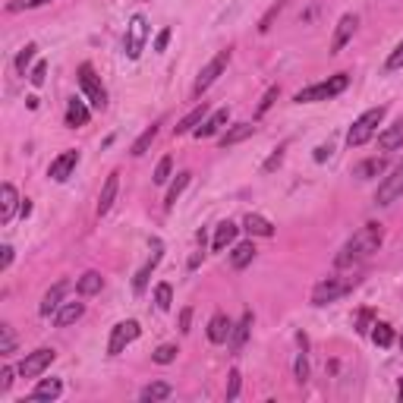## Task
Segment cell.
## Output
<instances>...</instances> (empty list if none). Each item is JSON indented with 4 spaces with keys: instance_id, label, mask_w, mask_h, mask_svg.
I'll use <instances>...</instances> for the list:
<instances>
[{
    "instance_id": "1",
    "label": "cell",
    "mask_w": 403,
    "mask_h": 403,
    "mask_svg": "<svg viewBox=\"0 0 403 403\" xmlns=\"http://www.w3.org/2000/svg\"><path fill=\"white\" fill-rule=\"evenodd\" d=\"M381 239H384L381 224H365L362 230L353 233V239H346L344 249L334 255V264H337V268H356V264L365 262L372 252H378Z\"/></svg>"
},
{
    "instance_id": "2",
    "label": "cell",
    "mask_w": 403,
    "mask_h": 403,
    "mask_svg": "<svg viewBox=\"0 0 403 403\" xmlns=\"http://www.w3.org/2000/svg\"><path fill=\"white\" fill-rule=\"evenodd\" d=\"M346 85H350V76H346V73H337V76H331V79L315 82V85H309V88H302V92H296L293 101H296V104H315V101H331V98H337V94L344 92Z\"/></svg>"
},
{
    "instance_id": "3",
    "label": "cell",
    "mask_w": 403,
    "mask_h": 403,
    "mask_svg": "<svg viewBox=\"0 0 403 403\" xmlns=\"http://www.w3.org/2000/svg\"><path fill=\"white\" fill-rule=\"evenodd\" d=\"M384 113H388L384 107H369L365 113H359V117L353 120L350 132H346V145H350V148H359V145L369 142V139L378 132V126H381Z\"/></svg>"
},
{
    "instance_id": "4",
    "label": "cell",
    "mask_w": 403,
    "mask_h": 403,
    "mask_svg": "<svg viewBox=\"0 0 403 403\" xmlns=\"http://www.w3.org/2000/svg\"><path fill=\"white\" fill-rule=\"evenodd\" d=\"M353 287H356L353 277H325V281H318L312 290V306H331L340 296L350 293Z\"/></svg>"
},
{
    "instance_id": "5",
    "label": "cell",
    "mask_w": 403,
    "mask_h": 403,
    "mask_svg": "<svg viewBox=\"0 0 403 403\" xmlns=\"http://www.w3.org/2000/svg\"><path fill=\"white\" fill-rule=\"evenodd\" d=\"M145 38H148V19H145L142 13H136V16L129 19V25H126V38H123V48H126V57H129V60H139V57H142Z\"/></svg>"
},
{
    "instance_id": "6",
    "label": "cell",
    "mask_w": 403,
    "mask_h": 403,
    "mask_svg": "<svg viewBox=\"0 0 403 403\" xmlns=\"http://www.w3.org/2000/svg\"><path fill=\"white\" fill-rule=\"evenodd\" d=\"M79 85H82V92H85L88 104L98 107V111H104L107 92H104V85H101V79H98V73H94L92 63H82V66H79Z\"/></svg>"
},
{
    "instance_id": "7",
    "label": "cell",
    "mask_w": 403,
    "mask_h": 403,
    "mask_svg": "<svg viewBox=\"0 0 403 403\" xmlns=\"http://www.w3.org/2000/svg\"><path fill=\"white\" fill-rule=\"evenodd\" d=\"M227 63H230V50H220L218 57H211V60L202 66V73H199V79H195V85H192V92L195 94H205L208 88L214 85V82L220 79V73L227 69Z\"/></svg>"
},
{
    "instance_id": "8",
    "label": "cell",
    "mask_w": 403,
    "mask_h": 403,
    "mask_svg": "<svg viewBox=\"0 0 403 403\" xmlns=\"http://www.w3.org/2000/svg\"><path fill=\"white\" fill-rule=\"evenodd\" d=\"M142 334V327H139V321H120V325L111 327V340H107V356H120V353L126 350V346L132 344V340Z\"/></svg>"
},
{
    "instance_id": "9",
    "label": "cell",
    "mask_w": 403,
    "mask_h": 403,
    "mask_svg": "<svg viewBox=\"0 0 403 403\" xmlns=\"http://www.w3.org/2000/svg\"><path fill=\"white\" fill-rule=\"evenodd\" d=\"M397 199H403V161L394 167V174L381 180L375 192V205H394Z\"/></svg>"
},
{
    "instance_id": "10",
    "label": "cell",
    "mask_w": 403,
    "mask_h": 403,
    "mask_svg": "<svg viewBox=\"0 0 403 403\" xmlns=\"http://www.w3.org/2000/svg\"><path fill=\"white\" fill-rule=\"evenodd\" d=\"M57 359V353L50 350V346H41V350H35V353H29V356L19 362V375L22 378H38L44 369H50V362Z\"/></svg>"
},
{
    "instance_id": "11",
    "label": "cell",
    "mask_w": 403,
    "mask_h": 403,
    "mask_svg": "<svg viewBox=\"0 0 403 403\" xmlns=\"http://www.w3.org/2000/svg\"><path fill=\"white\" fill-rule=\"evenodd\" d=\"M161 258H164V243H161V239H151V255H148V262H145L142 268L136 271V277H132V290H136V293H145L151 271L161 264Z\"/></svg>"
},
{
    "instance_id": "12",
    "label": "cell",
    "mask_w": 403,
    "mask_h": 403,
    "mask_svg": "<svg viewBox=\"0 0 403 403\" xmlns=\"http://www.w3.org/2000/svg\"><path fill=\"white\" fill-rule=\"evenodd\" d=\"M76 164H79V151H76V148L63 151V155H57L54 161H50L48 176H50V180H54V183L69 180V174H73V170H76Z\"/></svg>"
},
{
    "instance_id": "13",
    "label": "cell",
    "mask_w": 403,
    "mask_h": 403,
    "mask_svg": "<svg viewBox=\"0 0 403 403\" xmlns=\"http://www.w3.org/2000/svg\"><path fill=\"white\" fill-rule=\"evenodd\" d=\"M227 120H230V111H227V107H218L214 113H208V117L202 120V126L195 129V139H211V136H218V132L227 126Z\"/></svg>"
},
{
    "instance_id": "14",
    "label": "cell",
    "mask_w": 403,
    "mask_h": 403,
    "mask_svg": "<svg viewBox=\"0 0 403 403\" xmlns=\"http://www.w3.org/2000/svg\"><path fill=\"white\" fill-rule=\"evenodd\" d=\"M356 25H359L356 13H346V16H340L337 31H334V41H331V54H340V50L346 48V41H350V38H353V31H356Z\"/></svg>"
},
{
    "instance_id": "15",
    "label": "cell",
    "mask_w": 403,
    "mask_h": 403,
    "mask_svg": "<svg viewBox=\"0 0 403 403\" xmlns=\"http://www.w3.org/2000/svg\"><path fill=\"white\" fill-rule=\"evenodd\" d=\"M19 205H22V199H19L16 186H13V183H3V189H0V224H10Z\"/></svg>"
},
{
    "instance_id": "16",
    "label": "cell",
    "mask_w": 403,
    "mask_h": 403,
    "mask_svg": "<svg viewBox=\"0 0 403 403\" xmlns=\"http://www.w3.org/2000/svg\"><path fill=\"white\" fill-rule=\"evenodd\" d=\"M230 334H233V321L227 318L224 312L211 315V321H208V340H211V344H227Z\"/></svg>"
},
{
    "instance_id": "17",
    "label": "cell",
    "mask_w": 403,
    "mask_h": 403,
    "mask_svg": "<svg viewBox=\"0 0 403 403\" xmlns=\"http://www.w3.org/2000/svg\"><path fill=\"white\" fill-rule=\"evenodd\" d=\"M69 293V283L66 281H60V283H54V287L44 293V299H41V306H38V312L41 315H54L57 309L63 306V296Z\"/></svg>"
},
{
    "instance_id": "18",
    "label": "cell",
    "mask_w": 403,
    "mask_h": 403,
    "mask_svg": "<svg viewBox=\"0 0 403 403\" xmlns=\"http://www.w3.org/2000/svg\"><path fill=\"white\" fill-rule=\"evenodd\" d=\"M82 315H85V302H63V306L54 312V325L69 327V325H76Z\"/></svg>"
},
{
    "instance_id": "19",
    "label": "cell",
    "mask_w": 403,
    "mask_h": 403,
    "mask_svg": "<svg viewBox=\"0 0 403 403\" xmlns=\"http://www.w3.org/2000/svg\"><path fill=\"white\" fill-rule=\"evenodd\" d=\"M63 394V381L60 378H41V381L35 384V390L29 394V400H57V397Z\"/></svg>"
},
{
    "instance_id": "20",
    "label": "cell",
    "mask_w": 403,
    "mask_h": 403,
    "mask_svg": "<svg viewBox=\"0 0 403 403\" xmlns=\"http://www.w3.org/2000/svg\"><path fill=\"white\" fill-rule=\"evenodd\" d=\"M252 312H243V318L233 325V334H230V346H233V353H239L246 346V340H249V334H252Z\"/></svg>"
},
{
    "instance_id": "21",
    "label": "cell",
    "mask_w": 403,
    "mask_h": 403,
    "mask_svg": "<svg viewBox=\"0 0 403 403\" xmlns=\"http://www.w3.org/2000/svg\"><path fill=\"white\" fill-rule=\"evenodd\" d=\"M117 189H120V174H111L104 180V186H101V195H98V214H107L113 205V199H117Z\"/></svg>"
},
{
    "instance_id": "22",
    "label": "cell",
    "mask_w": 403,
    "mask_h": 403,
    "mask_svg": "<svg viewBox=\"0 0 403 403\" xmlns=\"http://www.w3.org/2000/svg\"><path fill=\"white\" fill-rule=\"evenodd\" d=\"M236 230H239V227L233 224V220H220V224H218V230H214L211 249H214V252H224L227 246H230L233 239H236Z\"/></svg>"
},
{
    "instance_id": "23",
    "label": "cell",
    "mask_w": 403,
    "mask_h": 403,
    "mask_svg": "<svg viewBox=\"0 0 403 403\" xmlns=\"http://www.w3.org/2000/svg\"><path fill=\"white\" fill-rule=\"evenodd\" d=\"M205 113H208V107H205V101H202V104L195 107L192 113H186V117H183L180 123L174 126V132H176V136H186V132H195V129L202 126V120H205Z\"/></svg>"
},
{
    "instance_id": "24",
    "label": "cell",
    "mask_w": 403,
    "mask_h": 403,
    "mask_svg": "<svg viewBox=\"0 0 403 403\" xmlns=\"http://www.w3.org/2000/svg\"><path fill=\"white\" fill-rule=\"evenodd\" d=\"M403 145V120H397L394 126H388V129L378 136V148L384 151H397Z\"/></svg>"
},
{
    "instance_id": "25",
    "label": "cell",
    "mask_w": 403,
    "mask_h": 403,
    "mask_svg": "<svg viewBox=\"0 0 403 403\" xmlns=\"http://www.w3.org/2000/svg\"><path fill=\"white\" fill-rule=\"evenodd\" d=\"M88 107H85V101H79V98H73L66 104V126H73V129H79V126H85L88 123Z\"/></svg>"
},
{
    "instance_id": "26",
    "label": "cell",
    "mask_w": 403,
    "mask_h": 403,
    "mask_svg": "<svg viewBox=\"0 0 403 403\" xmlns=\"http://www.w3.org/2000/svg\"><path fill=\"white\" fill-rule=\"evenodd\" d=\"M174 394V388H170L167 381H151L142 388V394H139V400L142 403H157V400H167V397Z\"/></svg>"
},
{
    "instance_id": "27",
    "label": "cell",
    "mask_w": 403,
    "mask_h": 403,
    "mask_svg": "<svg viewBox=\"0 0 403 403\" xmlns=\"http://www.w3.org/2000/svg\"><path fill=\"white\" fill-rule=\"evenodd\" d=\"M243 227L252 233V236H274V224L262 214H246L243 218Z\"/></svg>"
},
{
    "instance_id": "28",
    "label": "cell",
    "mask_w": 403,
    "mask_h": 403,
    "mask_svg": "<svg viewBox=\"0 0 403 403\" xmlns=\"http://www.w3.org/2000/svg\"><path fill=\"white\" fill-rule=\"evenodd\" d=\"M189 180H192V174H189V170H183V174H176V180L170 183L167 195H164V211H170V208L176 205V199H180V195H183V189L189 186Z\"/></svg>"
},
{
    "instance_id": "29",
    "label": "cell",
    "mask_w": 403,
    "mask_h": 403,
    "mask_svg": "<svg viewBox=\"0 0 403 403\" xmlns=\"http://www.w3.org/2000/svg\"><path fill=\"white\" fill-rule=\"evenodd\" d=\"M101 287H104V277H101L98 271H85V274L76 281L79 296H94V293H101Z\"/></svg>"
},
{
    "instance_id": "30",
    "label": "cell",
    "mask_w": 403,
    "mask_h": 403,
    "mask_svg": "<svg viewBox=\"0 0 403 403\" xmlns=\"http://www.w3.org/2000/svg\"><path fill=\"white\" fill-rule=\"evenodd\" d=\"M252 132H255V126H252V123H236V126H230V129L220 136V148H230V145L243 142V139H249Z\"/></svg>"
},
{
    "instance_id": "31",
    "label": "cell",
    "mask_w": 403,
    "mask_h": 403,
    "mask_svg": "<svg viewBox=\"0 0 403 403\" xmlns=\"http://www.w3.org/2000/svg\"><path fill=\"white\" fill-rule=\"evenodd\" d=\"M384 167H388L384 157H369V161H362V164L353 167V176H359V180H372V176H381Z\"/></svg>"
},
{
    "instance_id": "32",
    "label": "cell",
    "mask_w": 403,
    "mask_h": 403,
    "mask_svg": "<svg viewBox=\"0 0 403 403\" xmlns=\"http://www.w3.org/2000/svg\"><path fill=\"white\" fill-rule=\"evenodd\" d=\"M252 258H255V243H252V239L233 246V252H230V264H233V268H246Z\"/></svg>"
},
{
    "instance_id": "33",
    "label": "cell",
    "mask_w": 403,
    "mask_h": 403,
    "mask_svg": "<svg viewBox=\"0 0 403 403\" xmlns=\"http://www.w3.org/2000/svg\"><path fill=\"white\" fill-rule=\"evenodd\" d=\"M155 139H157V123H151L148 129H145L142 136H139L136 142H132V155H136V157H139V155H145V151H148V145L155 142Z\"/></svg>"
},
{
    "instance_id": "34",
    "label": "cell",
    "mask_w": 403,
    "mask_h": 403,
    "mask_svg": "<svg viewBox=\"0 0 403 403\" xmlns=\"http://www.w3.org/2000/svg\"><path fill=\"white\" fill-rule=\"evenodd\" d=\"M155 306L161 309V312H167V309L174 306V287H170V283H157L155 287Z\"/></svg>"
},
{
    "instance_id": "35",
    "label": "cell",
    "mask_w": 403,
    "mask_h": 403,
    "mask_svg": "<svg viewBox=\"0 0 403 403\" xmlns=\"http://www.w3.org/2000/svg\"><path fill=\"white\" fill-rule=\"evenodd\" d=\"M35 50H38V44H25V48L19 50V57H16V73H19V76H25L29 63L35 60Z\"/></svg>"
},
{
    "instance_id": "36",
    "label": "cell",
    "mask_w": 403,
    "mask_h": 403,
    "mask_svg": "<svg viewBox=\"0 0 403 403\" xmlns=\"http://www.w3.org/2000/svg\"><path fill=\"white\" fill-rule=\"evenodd\" d=\"M372 340H375L378 346H390L394 344V331H390V325H384V321H378L375 331H372Z\"/></svg>"
},
{
    "instance_id": "37",
    "label": "cell",
    "mask_w": 403,
    "mask_h": 403,
    "mask_svg": "<svg viewBox=\"0 0 403 403\" xmlns=\"http://www.w3.org/2000/svg\"><path fill=\"white\" fill-rule=\"evenodd\" d=\"M176 353H180V350H176L174 344H164V346H157V350H155V356H151V359H155L157 365H170V362H174V359H176Z\"/></svg>"
},
{
    "instance_id": "38",
    "label": "cell",
    "mask_w": 403,
    "mask_h": 403,
    "mask_svg": "<svg viewBox=\"0 0 403 403\" xmlns=\"http://www.w3.org/2000/svg\"><path fill=\"white\" fill-rule=\"evenodd\" d=\"M13 350H16V337H13V327H10V325H0V353H3V356H10Z\"/></svg>"
},
{
    "instance_id": "39",
    "label": "cell",
    "mask_w": 403,
    "mask_h": 403,
    "mask_svg": "<svg viewBox=\"0 0 403 403\" xmlns=\"http://www.w3.org/2000/svg\"><path fill=\"white\" fill-rule=\"evenodd\" d=\"M170 170H174V161H170V157H161V161H157V167H155V176H151V180H155L157 186H161V183H167V180H170Z\"/></svg>"
},
{
    "instance_id": "40",
    "label": "cell",
    "mask_w": 403,
    "mask_h": 403,
    "mask_svg": "<svg viewBox=\"0 0 403 403\" xmlns=\"http://www.w3.org/2000/svg\"><path fill=\"white\" fill-rule=\"evenodd\" d=\"M293 372H296V381H299V384H306V381H309V359H306V346H302V353L296 356Z\"/></svg>"
},
{
    "instance_id": "41",
    "label": "cell",
    "mask_w": 403,
    "mask_h": 403,
    "mask_svg": "<svg viewBox=\"0 0 403 403\" xmlns=\"http://www.w3.org/2000/svg\"><path fill=\"white\" fill-rule=\"evenodd\" d=\"M50 0H10L6 3V13H22V10H35V6H44Z\"/></svg>"
},
{
    "instance_id": "42",
    "label": "cell",
    "mask_w": 403,
    "mask_h": 403,
    "mask_svg": "<svg viewBox=\"0 0 403 403\" xmlns=\"http://www.w3.org/2000/svg\"><path fill=\"white\" fill-rule=\"evenodd\" d=\"M44 79H48V63L38 60L35 66H31V73H29V82H31L35 88H41V85H44Z\"/></svg>"
},
{
    "instance_id": "43",
    "label": "cell",
    "mask_w": 403,
    "mask_h": 403,
    "mask_svg": "<svg viewBox=\"0 0 403 403\" xmlns=\"http://www.w3.org/2000/svg\"><path fill=\"white\" fill-rule=\"evenodd\" d=\"M239 384H243V378H239V372L233 369L230 375H227V400H236L239 397Z\"/></svg>"
},
{
    "instance_id": "44",
    "label": "cell",
    "mask_w": 403,
    "mask_h": 403,
    "mask_svg": "<svg viewBox=\"0 0 403 403\" xmlns=\"http://www.w3.org/2000/svg\"><path fill=\"white\" fill-rule=\"evenodd\" d=\"M19 375V369H10V365H3L0 369V394H6L10 390V384H13V378Z\"/></svg>"
},
{
    "instance_id": "45",
    "label": "cell",
    "mask_w": 403,
    "mask_h": 403,
    "mask_svg": "<svg viewBox=\"0 0 403 403\" xmlns=\"http://www.w3.org/2000/svg\"><path fill=\"white\" fill-rule=\"evenodd\" d=\"M274 98H277V85H271L268 92H264V98H262V104H258V117H264V113L271 111V104H274Z\"/></svg>"
},
{
    "instance_id": "46",
    "label": "cell",
    "mask_w": 403,
    "mask_h": 403,
    "mask_svg": "<svg viewBox=\"0 0 403 403\" xmlns=\"http://www.w3.org/2000/svg\"><path fill=\"white\" fill-rule=\"evenodd\" d=\"M388 69H403V41L397 44L394 50H390V57H388Z\"/></svg>"
},
{
    "instance_id": "47",
    "label": "cell",
    "mask_w": 403,
    "mask_h": 403,
    "mask_svg": "<svg viewBox=\"0 0 403 403\" xmlns=\"http://www.w3.org/2000/svg\"><path fill=\"white\" fill-rule=\"evenodd\" d=\"M170 35H174V31H170V29H161V31H157V38H155V50H157V54H164V50H167Z\"/></svg>"
},
{
    "instance_id": "48",
    "label": "cell",
    "mask_w": 403,
    "mask_h": 403,
    "mask_svg": "<svg viewBox=\"0 0 403 403\" xmlns=\"http://www.w3.org/2000/svg\"><path fill=\"white\" fill-rule=\"evenodd\" d=\"M283 148H287V145H277V148H274V155H271L268 161H264V170H268V174H271V170L277 167V164L283 161Z\"/></svg>"
},
{
    "instance_id": "49",
    "label": "cell",
    "mask_w": 403,
    "mask_h": 403,
    "mask_svg": "<svg viewBox=\"0 0 403 403\" xmlns=\"http://www.w3.org/2000/svg\"><path fill=\"white\" fill-rule=\"evenodd\" d=\"M13 264V246H3L0 249V271H6Z\"/></svg>"
},
{
    "instance_id": "50",
    "label": "cell",
    "mask_w": 403,
    "mask_h": 403,
    "mask_svg": "<svg viewBox=\"0 0 403 403\" xmlns=\"http://www.w3.org/2000/svg\"><path fill=\"white\" fill-rule=\"evenodd\" d=\"M189 325H192V309H183V312H180V331L183 334H189Z\"/></svg>"
},
{
    "instance_id": "51",
    "label": "cell",
    "mask_w": 403,
    "mask_h": 403,
    "mask_svg": "<svg viewBox=\"0 0 403 403\" xmlns=\"http://www.w3.org/2000/svg\"><path fill=\"white\" fill-rule=\"evenodd\" d=\"M325 157H331V145H318L315 148V161H325Z\"/></svg>"
},
{
    "instance_id": "52",
    "label": "cell",
    "mask_w": 403,
    "mask_h": 403,
    "mask_svg": "<svg viewBox=\"0 0 403 403\" xmlns=\"http://www.w3.org/2000/svg\"><path fill=\"white\" fill-rule=\"evenodd\" d=\"M19 214H22V218H29V214H31V202H29V199H22V205H19Z\"/></svg>"
},
{
    "instance_id": "53",
    "label": "cell",
    "mask_w": 403,
    "mask_h": 403,
    "mask_svg": "<svg viewBox=\"0 0 403 403\" xmlns=\"http://www.w3.org/2000/svg\"><path fill=\"white\" fill-rule=\"evenodd\" d=\"M397 397H400V403H403V378H400V388H397Z\"/></svg>"
},
{
    "instance_id": "54",
    "label": "cell",
    "mask_w": 403,
    "mask_h": 403,
    "mask_svg": "<svg viewBox=\"0 0 403 403\" xmlns=\"http://www.w3.org/2000/svg\"><path fill=\"white\" fill-rule=\"evenodd\" d=\"M400 346H403V334H400Z\"/></svg>"
}]
</instances>
